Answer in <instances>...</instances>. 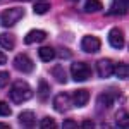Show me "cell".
I'll return each instance as SVG.
<instances>
[{"instance_id": "13", "label": "cell", "mask_w": 129, "mask_h": 129, "mask_svg": "<svg viewBox=\"0 0 129 129\" xmlns=\"http://www.w3.org/2000/svg\"><path fill=\"white\" fill-rule=\"evenodd\" d=\"M19 122L24 126V127H33L36 124V117L31 110H26V112H21L19 114Z\"/></svg>"}, {"instance_id": "20", "label": "cell", "mask_w": 129, "mask_h": 129, "mask_svg": "<svg viewBox=\"0 0 129 129\" xmlns=\"http://www.w3.org/2000/svg\"><path fill=\"white\" fill-rule=\"evenodd\" d=\"M115 122H117V126L119 127H127L129 126V120H127V110H119L117 112V115H115Z\"/></svg>"}, {"instance_id": "24", "label": "cell", "mask_w": 129, "mask_h": 129, "mask_svg": "<svg viewBox=\"0 0 129 129\" xmlns=\"http://www.w3.org/2000/svg\"><path fill=\"white\" fill-rule=\"evenodd\" d=\"M0 115H2V117H9V115H10V107H9V103L0 102Z\"/></svg>"}, {"instance_id": "21", "label": "cell", "mask_w": 129, "mask_h": 129, "mask_svg": "<svg viewBox=\"0 0 129 129\" xmlns=\"http://www.w3.org/2000/svg\"><path fill=\"white\" fill-rule=\"evenodd\" d=\"M33 10H35L36 14H45V12L50 10V5L45 4V2H40V4H35V5H33Z\"/></svg>"}, {"instance_id": "7", "label": "cell", "mask_w": 129, "mask_h": 129, "mask_svg": "<svg viewBox=\"0 0 129 129\" xmlns=\"http://www.w3.org/2000/svg\"><path fill=\"white\" fill-rule=\"evenodd\" d=\"M100 47H102V43H100V38L96 36H83V40H81V48L84 50V52H88V53H95V52H98Z\"/></svg>"}, {"instance_id": "15", "label": "cell", "mask_w": 129, "mask_h": 129, "mask_svg": "<svg viewBox=\"0 0 129 129\" xmlns=\"http://www.w3.org/2000/svg\"><path fill=\"white\" fill-rule=\"evenodd\" d=\"M96 105H98L100 110H109L112 105H114V96L112 95H107V93H102L96 100Z\"/></svg>"}, {"instance_id": "28", "label": "cell", "mask_w": 129, "mask_h": 129, "mask_svg": "<svg viewBox=\"0 0 129 129\" xmlns=\"http://www.w3.org/2000/svg\"><path fill=\"white\" fill-rule=\"evenodd\" d=\"M83 127H95V124H93L91 120H84V122H83Z\"/></svg>"}, {"instance_id": "10", "label": "cell", "mask_w": 129, "mask_h": 129, "mask_svg": "<svg viewBox=\"0 0 129 129\" xmlns=\"http://www.w3.org/2000/svg\"><path fill=\"white\" fill-rule=\"evenodd\" d=\"M109 14H112V16H126L127 14V0H112Z\"/></svg>"}, {"instance_id": "2", "label": "cell", "mask_w": 129, "mask_h": 129, "mask_svg": "<svg viewBox=\"0 0 129 129\" xmlns=\"http://www.w3.org/2000/svg\"><path fill=\"white\" fill-rule=\"evenodd\" d=\"M24 16V9L22 7H10V9H5L2 14H0V24L4 28H10L14 26L16 22H19Z\"/></svg>"}, {"instance_id": "1", "label": "cell", "mask_w": 129, "mask_h": 129, "mask_svg": "<svg viewBox=\"0 0 129 129\" xmlns=\"http://www.w3.org/2000/svg\"><path fill=\"white\" fill-rule=\"evenodd\" d=\"M9 96H10V100H12L14 103L19 105V103H24V102L31 100V96H33V89L29 88V84H28L26 81L17 79V81H14V84L10 86Z\"/></svg>"}, {"instance_id": "14", "label": "cell", "mask_w": 129, "mask_h": 129, "mask_svg": "<svg viewBox=\"0 0 129 129\" xmlns=\"http://www.w3.org/2000/svg\"><path fill=\"white\" fill-rule=\"evenodd\" d=\"M0 47H4L5 50H12L16 47V36L12 33H2L0 35Z\"/></svg>"}, {"instance_id": "11", "label": "cell", "mask_w": 129, "mask_h": 129, "mask_svg": "<svg viewBox=\"0 0 129 129\" xmlns=\"http://www.w3.org/2000/svg\"><path fill=\"white\" fill-rule=\"evenodd\" d=\"M47 38V33L40 29H31L26 36H24V43L26 45H33V43H38V41H43Z\"/></svg>"}, {"instance_id": "17", "label": "cell", "mask_w": 129, "mask_h": 129, "mask_svg": "<svg viewBox=\"0 0 129 129\" xmlns=\"http://www.w3.org/2000/svg\"><path fill=\"white\" fill-rule=\"evenodd\" d=\"M114 74H115L119 79H127V76H129V66L126 64V62L117 64V66L114 67Z\"/></svg>"}, {"instance_id": "27", "label": "cell", "mask_w": 129, "mask_h": 129, "mask_svg": "<svg viewBox=\"0 0 129 129\" xmlns=\"http://www.w3.org/2000/svg\"><path fill=\"white\" fill-rule=\"evenodd\" d=\"M5 62H7V55H5L4 52H0V66H4Z\"/></svg>"}, {"instance_id": "16", "label": "cell", "mask_w": 129, "mask_h": 129, "mask_svg": "<svg viewBox=\"0 0 129 129\" xmlns=\"http://www.w3.org/2000/svg\"><path fill=\"white\" fill-rule=\"evenodd\" d=\"M38 57H40L41 62H50V60L55 59V50L52 47H41L38 50Z\"/></svg>"}, {"instance_id": "22", "label": "cell", "mask_w": 129, "mask_h": 129, "mask_svg": "<svg viewBox=\"0 0 129 129\" xmlns=\"http://www.w3.org/2000/svg\"><path fill=\"white\" fill-rule=\"evenodd\" d=\"M40 127L41 129H53L55 127V120L52 119V117H43L40 122Z\"/></svg>"}, {"instance_id": "5", "label": "cell", "mask_w": 129, "mask_h": 129, "mask_svg": "<svg viewBox=\"0 0 129 129\" xmlns=\"http://www.w3.org/2000/svg\"><path fill=\"white\" fill-rule=\"evenodd\" d=\"M109 43L110 47H114V48H124L126 47V38H124V33L120 28H112L109 31Z\"/></svg>"}, {"instance_id": "18", "label": "cell", "mask_w": 129, "mask_h": 129, "mask_svg": "<svg viewBox=\"0 0 129 129\" xmlns=\"http://www.w3.org/2000/svg\"><path fill=\"white\" fill-rule=\"evenodd\" d=\"M84 12H98L102 10V2L100 0H84V5H83Z\"/></svg>"}, {"instance_id": "6", "label": "cell", "mask_w": 129, "mask_h": 129, "mask_svg": "<svg viewBox=\"0 0 129 129\" xmlns=\"http://www.w3.org/2000/svg\"><path fill=\"white\" fill-rule=\"evenodd\" d=\"M71 103H72V98L69 96V93H59L53 98V109L60 114H64L71 109Z\"/></svg>"}, {"instance_id": "26", "label": "cell", "mask_w": 129, "mask_h": 129, "mask_svg": "<svg viewBox=\"0 0 129 129\" xmlns=\"http://www.w3.org/2000/svg\"><path fill=\"white\" fill-rule=\"evenodd\" d=\"M60 57L62 59H67V57H71V52L66 50V48H60Z\"/></svg>"}, {"instance_id": "29", "label": "cell", "mask_w": 129, "mask_h": 129, "mask_svg": "<svg viewBox=\"0 0 129 129\" xmlns=\"http://www.w3.org/2000/svg\"><path fill=\"white\" fill-rule=\"evenodd\" d=\"M0 129H9V126L7 124H0Z\"/></svg>"}, {"instance_id": "23", "label": "cell", "mask_w": 129, "mask_h": 129, "mask_svg": "<svg viewBox=\"0 0 129 129\" xmlns=\"http://www.w3.org/2000/svg\"><path fill=\"white\" fill-rule=\"evenodd\" d=\"M9 83H10V74L7 71H2L0 72V88H5Z\"/></svg>"}, {"instance_id": "12", "label": "cell", "mask_w": 129, "mask_h": 129, "mask_svg": "<svg viewBox=\"0 0 129 129\" xmlns=\"http://www.w3.org/2000/svg\"><path fill=\"white\" fill-rule=\"evenodd\" d=\"M50 93H52L50 84L45 79H40L38 81V98H40V102H47L50 98Z\"/></svg>"}, {"instance_id": "8", "label": "cell", "mask_w": 129, "mask_h": 129, "mask_svg": "<svg viewBox=\"0 0 129 129\" xmlns=\"http://www.w3.org/2000/svg\"><path fill=\"white\" fill-rule=\"evenodd\" d=\"M95 67H96V74L103 79L109 78L110 74H114V62L110 59H100Z\"/></svg>"}, {"instance_id": "4", "label": "cell", "mask_w": 129, "mask_h": 129, "mask_svg": "<svg viewBox=\"0 0 129 129\" xmlns=\"http://www.w3.org/2000/svg\"><path fill=\"white\" fill-rule=\"evenodd\" d=\"M14 67L21 72H33L35 69V62L26 55V53H19V55H16V59H14Z\"/></svg>"}, {"instance_id": "19", "label": "cell", "mask_w": 129, "mask_h": 129, "mask_svg": "<svg viewBox=\"0 0 129 129\" xmlns=\"http://www.w3.org/2000/svg\"><path fill=\"white\" fill-rule=\"evenodd\" d=\"M52 74H53V78L59 81L60 84H64V83L67 81V72H66V69H64L62 66H55V67L52 69Z\"/></svg>"}, {"instance_id": "25", "label": "cell", "mask_w": 129, "mask_h": 129, "mask_svg": "<svg viewBox=\"0 0 129 129\" xmlns=\"http://www.w3.org/2000/svg\"><path fill=\"white\" fill-rule=\"evenodd\" d=\"M62 127H64V129H69V127H79V126L76 124V120H64Z\"/></svg>"}, {"instance_id": "9", "label": "cell", "mask_w": 129, "mask_h": 129, "mask_svg": "<svg viewBox=\"0 0 129 129\" xmlns=\"http://www.w3.org/2000/svg\"><path fill=\"white\" fill-rule=\"evenodd\" d=\"M72 98V103L76 105V107H84L86 103L89 102V91L88 89H84V88H81V89H76L74 91V95L71 96Z\"/></svg>"}, {"instance_id": "3", "label": "cell", "mask_w": 129, "mask_h": 129, "mask_svg": "<svg viewBox=\"0 0 129 129\" xmlns=\"http://www.w3.org/2000/svg\"><path fill=\"white\" fill-rule=\"evenodd\" d=\"M71 78L78 83H83V81H88L91 78V69L86 62H74L71 66Z\"/></svg>"}]
</instances>
